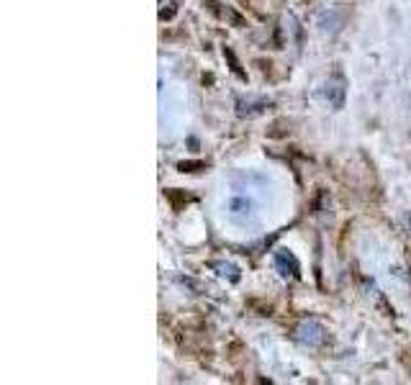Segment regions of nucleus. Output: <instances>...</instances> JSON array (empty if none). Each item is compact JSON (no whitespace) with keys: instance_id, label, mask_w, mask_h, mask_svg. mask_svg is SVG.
Instances as JSON below:
<instances>
[]
</instances>
